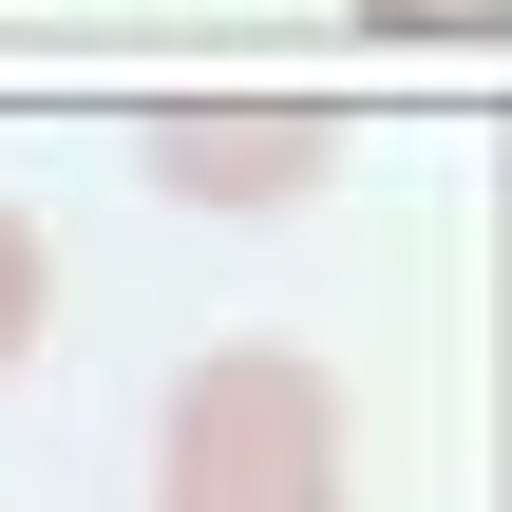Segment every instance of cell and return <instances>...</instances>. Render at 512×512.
<instances>
[{"instance_id":"obj_3","label":"cell","mask_w":512,"mask_h":512,"mask_svg":"<svg viewBox=\"0 0 512 512\" xmlns=\"http://www.w3.org/2000/svg\"><path fill=\"white\" fill-rule=\"evenodd\" d=\"M361 38H512V0H342Z\"/></svg>"},{"instance_id":"obj_1","label":"cell","mask_w":512,"mask_h":512,"mask_svg":"<svg viewBox=\"0 0 512 512\" xmlns=\"http://www.w3.org/2000/svg\"><path fill=\"white\" fill-rule=\"evenodd\" d=\"M152 512H342V399L304 342H209L152 418Z\"/></svg>"},{"instance_id":"obj_2","label":"cell","mask_w":512,"mask_h":512,"mask_svg":"<svg viewBox=\"0 0 512 512\" xmlns=\"http://www.w3.org/2000/svg\"><path fill=\"white\" fill-rule=\"evenodd\" d=\"M342 171V114H304V95H190V114H152V190L171 209H304Z\"/></svg>"}]
</instances>
